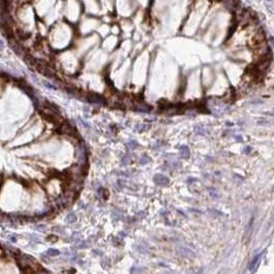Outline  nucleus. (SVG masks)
Listing matches in <instances>:
<instances>
[{"instance_id":"0eeeda50","label":"nucleus","mask_w":274,"mask_h":274,"mask_svg":"<svg viewBox=\"0 0 274 274\" xmlns=\"http://www.w3.org/2000/svg\"><path fill=\"white\" fill-rule=\"evenodd\" d=\"M17 35H18V38H19V39H22V40H26V39H28L29 37L31 36V33L25 32V31H23V30H19L17 32Z\"/></svg>"},{"instance_id":"39448f33","label":"nucleus","mask_w":274,"mask_h":274,"mask_svg":"<svg viewBox=\"0 0 274 274\" xmlns=\"http://www.w3.org/2000/svg\"><path fill=\"white\" fill-rule=\"evenodd\" d=\"M262 255L263 254H259L258 256H256L255 258H254V260L251 262V264H249V269L251 270V271H254V270L256 269V268L258 267V265L260 264V262H261V259H262Z\"/></svg>"},{"instance_id":"f257e3e1","label":"nucleus","mask_w":274,"mask_h":274,"mask_svg":"<svg viewBox=\"0 0 274 274\" xmlns=\"http://www.w3.org/2000/svg\"><path fill=\"white\" fill-rule=\"evenodd\" d=\"M16 260L18 262V265L22 268V269H25V268H33L34 266H37L36 261L33 257L29 255H26V254H18L16 256Z\"/></svg>"},{"instance_id":"f8f14e48","label":"nucleus","mask_w":274,"mask_h":274,"mask_svg":"<svg viewBox=\"0 0 274 274\" xmlns=\"http://www.w3.org/2000/svg\"><path fill=\"white\" fill-rule=\"evenodd\" d=\"M29 238H30V240H31V244H33V245H34L35 243H39V242H41L40 238H39L37 235H34V234L29 236Z\"/></svg>"},{"instance_id":"6e6552de","label":"nucleus","mask_w":274,"mask_h":274,"mask_svg":"<svg viewBox=\"0 0 274 274\" xmlns=\"http://www.w3.org/2000/svg\"><path fill=\"white\" fill-rule=\"evenodd\" d=\"M65 220H66V222L68 224H74L75 222L77 221V216L74 212H70V213L67 214V216H66Z\"/></svg>"},{"instance_id":"9b49d317","label":"nucleus","mask_w":274,"mask_h":274,"mask_svg":"<svg viewBox=\"0 0 274 274\" xmlns=\"http://www.w3.org/2000/svg\"><path fill=\"white\" fill-rule=\"evenodd\" d=\"M70 239L72 240V241H74V242H77V241H79V240H81V233H79V232H74V233L71 235Z\"/></svg>"},{"instance_id":"4468645a","label":"nucleus","mask_w":274,"mask_h":274,"mask_svg":"<svg viewBox=\"0 0 274 274\" xmlns=\"http://www.w3.org/2000/svg\"><path fill=\"white\" fill-rule=\"evenodd\" d=\"M47 241H49V242H56L57 240H58V236L55 235V234H51V235L47 236Z\"/></svg>"},{"instance_id":"a211bd4d","label":"nucleus","mask_w":274,"mask_h":274,"mask_svg":"<svg viewBox=\"0 0 274 274\" xmlns=\"http://www.w3.org/2000/svg\"><path fill=\"white\" fill-rule=\"evenodd\" d=\"M3 47H4V43H3L2 40H0V51L3 49Z\"/></svg>"},{"instance_id":"ddd939ff","label":"nucleus","mask_w":274,"mask_h":274,"mask_svg":"<svg viewBox=\"0 0 274 274\" xmlns=\"http://www.w3.org/2000/svg\"><path fill=\"white\" fill-rule=\"evenodd\" d=\"M53 231H54V232H56V233L64 234L65 228H64V227H61V226H55V227L53 228Z\"/></svg>"},{"instance_id":"2eb2a0df","label":"nucleus","mask_w":274,"mask_h":274,"mask_svg":"<svg viewBox=\"0 0 274 274\" xmlns=\"http://www.w3.org/2000/svg\"><path fill=\"white\" fill-rule=\"evenodd\" d=\"M92 253H93V255H95V256H96V257H101V256L103 255V254H102V251H101L100 249H93V251H92Z\"/></svg>"},{"instance_id":"7ed1b4c3","label":"nucleus","mask_w":274,"mask_h":274,"mask_svg":"<svg viewBox=\"0 0 274 274\" xmlns=\"http://www.w3.org/2000/svg\"><path fill=\"white\" fill-rule=\"evenodd\" d=\"M90 246V240H79L77 242H74L73 249H86Z\"/></svg>"},{"instance_id":"20e7f679","label":"nucleus","mask_w":274,"mask_h":274,"mask_svg":"<svg viewBox=\"0 0 274 274\" xmlns=\"http://www.w3.org/2000/svg\"><path fill=\"white\" fill-rule=\"evenodd\" d=\"M134 106H135L134 108L136 109V110H138V112H148L150 110V107L148 106V105H146L145 103H143V102L135 103Z\"/></svg>"},{"instance_id":"9d476101","label":"nucleus","mask_w":274,"mask_h":274,"mask_svg":"<svg viewBox=\"0 0 274 274\" xmlns=\"http://www.w3.org/2000/svg\"><path fill=\"white\" fill-rule=\"evenodd\" d=\"M155 181H157V182H159V184H167L168 179L166 177H164V176H162V175H157L156 177H155Z\"/></svg>"},{"instance_id":"423d86ee","label":"nucleus","mask_w":274,"mask_h":274,"mask_svg":"<svg viewBox=\"0 0 274 274\" xmlns=\"http://www.w3.org/2000/svg\"><path fill=\"white\" fill-rule=\"evenodd\" d=\"M97 192H98V196L101 200H106L107 197H108V192L107 190H105L104 188H98L97 189Z\"/></svg>"},{"instance_id":"f3484780","label":"nucleus","mask_w":274,"mask_h":274,"mask_svg":"<svg viewBox=\"0 0 274 274\" xmlns=\"http://www.w3.org/2000/svg\"><path fill=\"white\" fill-rule=\"evenodd\" d=\"M129 146H131V148H134V146H136V143H135V141H131L130 143H129Z\"/></svg>"},{"instance_id":"1a4fd4ad","label":"nucleus","mask_w":274,"mask_h":274,"mask_svg":"<svg viewBox=\"0 0 274 274\" xmlns=\"http://www.w3.org/2000/svg\"><path fill=\"white\" fill-rule=\"evenodd\" d=\"M45 254H47L49 258H53V257H57L58 255H60V251L56 249H49L45 251Z\"/></svg>"},{"instance_id":"dca6fc26","label":"nucleus","mask_w":274,"mask_h":274,"mask_svg":"<svg viewBox=\"0 0 274 274\" xmlns=\"http://www.w3.org/2000/svg\"><path fill=\"white\" fill-rule=\"evenodd\" d=\"M35 229L37 230V231H45V229H47V226L45 225H38L37 227H35Z\"/></svg>"},{"instance_id":"f03ea898","label":"nucleus","mask_w":274,"mask_h":274,"mask_svg":"<svg viewBox=\"0 0 274 274\" xmlns=\"http://www.w3.org/2000/svg\"><path fill=\"white\" fill-rule=\"evenodd\" d=\"M84 100L88 101L90 103H93V104H98V105H106L107 101L105 100L104 97H102L101 95L97 94V93H85V97Z\"/></svg>"}]
</instances>
